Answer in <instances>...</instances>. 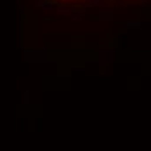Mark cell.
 Segmentation results:
<instances>
[{
	"label": "cell",
	"instance_id": "cell-1",
	"mask_svg": "<svg viewBox=\"0 0 151 151\" xmlns=\"http://www.w3.org/2000/svg\"><path fill=\"white\" fill-rule=\"evenodd\" d=\"M99 0H87V5H96Z\"/></svg>",
	"mask_w": 151,
	"mask_h": 151
}]
</instances>
